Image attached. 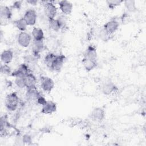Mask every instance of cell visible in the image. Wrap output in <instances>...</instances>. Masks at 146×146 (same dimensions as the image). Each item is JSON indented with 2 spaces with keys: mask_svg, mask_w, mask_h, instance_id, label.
<instances>
[{
  "mask_svg": "<svg viewBox=\"0 0 146 146\" xmlns=\"http://www.w3.org/2000/svg\"><path fill=\"white\" fill-rule=\"evenodd\" d=\"M48 26L49 27L55 31H59L60 30H62V26L61 23L58 18H54L52 19L48 20Z\"/></svg>",
  "mask_w": 146,
  "mask_h": 146,
  "instance_id": "obj_20",
  "label": "cell"
},
{
  "mask_svg": "<svg viewBox=\"0 0 146 146\" xmlns=\"http://www.w3.org/2000/svg\"><path fill=\"white\" fill-rule=\"evenodd\" d=\"M25 79L26 87L27 88L36 87V79L33 73L30 72L26 76H25Z\"/></svg>",
  "mask_w": 146,
  "mask_h": 146,
  "instance_id": "obj_18",
  "label": "cell"
},
{
  "mask_svg": "<svg viewBox=\"0 0 146 146\" xmlns=\"http://www.w3.org/2000/svg\"><path fill=\"white\" fill-rule=\"evenodd\" d=\"M21 6V1H16L13 3V7L19 9Z\"/></svg>",
  "mask_w": 146,
  "mask_h": 146,
  "instance_id": "obj_30",
  "label": "cell"
},
{
  "mask_svg": "<svg viewBox=\"0 0 146 146\" xmlns=\"http://www.w3.org/2000/svg\"><path fill=\"white\" fill-rule=\"evenodd\" d=\"M41 94L38 91L36 87L27 88L26 92V98L27 100L31 102H36L37 99Z\"/></svg>",
  "mask_w": 146,
  "mask_h": 146,
  "instance_id": "obj_15",
  "label": "cell"
},
{
  "mask_svg": "<svg viewBox=\"0 0 146 146\" xmlns=\"http://www.w3.org/2000/svg\"><path fill=\"white\" fill-rule=\"evenodd\" d=\"M1 72L2 74H3L4 75H9L11 74V73H12L11 69L10 67L7 64H1Z\"/></svg>",
  "mask_w": 146,
  "mask_h": 146,
  "instance_id": "obj_25",
  "label": "cell"
},
{
  "mask_svg": "<svg viewBox=\"0 0 146 146\" xmlns=\"http://www.w3.org/2000/svg\"><path fill=\"white\" fill-rule=\"evenodd\" d=\"M65 60L66 56L64 55H56L55 59L53 61V63L52 64L51 70L55 72H59L62 70Z\"/></svg>",
  "mask_w": 146,
  "mask_h": 146,
  "instance_id": "obj_5",
  "label": "cell"
},
{
  "mask_svg": "<svg viewBox=\"0 0 146 146\" xmlns=\"http://www.w3.org/2000/svg\"><path fill=\"white\" fill-rule=\"evenodd\" d=\"M31 40V35L25 31L21 32L17 38L18 44L22 47H27L30 44Z\"/></svg>",
  "mask_w": 146,
  "mask_h": 146,
  "instance_id": "obj_4",
  "label": "cell"
},
{
  "mask_svg": "<svg viewBox=\"0 0 146 146\" xmlns=\"http://www.w3.org/2000/svg\"><path fill=\"white\" fill-rule=\"evenodd\" d=\"M14 54L12 50L8 49L3 50L1 55V61L3 64H9L13 60Z\"/></svg>",
  "mask_w": 146,
  "mask_h": 146,
  "instance_id": "obj_17",
  "label": "cell"
},
{
  "mask_svg": "<svg viewBox=\"0 0 146 146\" xmlns=\"http://www.w3.org/2000/svg\"><path fill=\"white\" fill-rule=\"evenodd\" d=\"M43 40H36L33 39L32 42V50L34 55L38 56L39 53L43 50Z\"/></svg>",
  "mask_w": 146,
  "mask_h": 146,
  "instance_id": "obj_16",
  "label": "cell"
},
{
  "mask_svg": "<svg viewBox=\"0 0 146 146\" xmlns=\"http://www.w3.org/2000/svg\"><path fill=\"white\" fill-rule=\"evenodd\" d=\"M40 86L44 92L49 93L54 87V82L51 78L43 76L40 77Z\"/></svg>",
  "mask_w": 146,
  "mask_h": 146,
  "instance_id": "obj_6",
  "label": "cell"
},
{
  "mask_svg": "<svg viewBox=\"0 0 146 146\" xmlns=\"http://www.w3.org/2000/svg\"><path fill=\"white\" fill-rule=\"evenodd\" d=\"M23 18L28 26H34L36 22L37 14L34 10L29 9L26 11Z\"/></svg>",
  "mask_w": 146,
  "mask_h": 146,
  "instance_id": "obj_8",
  "label": "cell"
},
{
  "mask_svg": "<svg viewBox=\"0 0 146 146\" xmlns=\"http://www.w3.org/2000/svg\"><path fill=\"white\" fill-rule=\"evenodd\" d=\"M46 102H47V100H46V99H45L42 95H40L38 97V98L37 99V100H36L37 103L39 104H40V105H41L42 106L43 105H44V104L46 103Z\"/></svg>",
  "mask_w": 146,
  "mask_h": 146,
  "instance_id": "obj_29",
  "label": "cell"
},
{
  "mask_svg": "<svg viewBox=\"0 0 146 146\" xmlns=\"http://www.w3.org/2000/svg\"><path fill=\"white\" fill-rule=\"evenodd\" d=\"M22 139L23 143H25V144H30L32 141V139H31V136H30L29 135H27V134L24 135L23 136V137H22Z\"/></svg>",
  "mask_w": 146,
  "mask_h": 146,
  "instance_id": "obj_28",
  "label": "cell"
},
{
  "mask_svg": "<svg viewBox=\"0 0 146 146\" xmlns=\"http://www.w3.org/2000/svg\"><path fill=\"white\" fill-rule=\"evenodd\" d=\"M82 62L84 68L88 72L92 71L97 67V52L95 46L90 45L87 48Z\"/></svg>",
  "mask_w": 146,
  "mask_h": 146,
  "instance_id": "obj_1",
  "label": "cell"
},
{
  "mask_svg": "<svg viewBox=\"0 0 146 146\" xmlns=\"http://www.w3.org/2000/svg\"><path fill=\"white\" fill-rule=\"evenodd\" d=\"M124 3L125 9L128 12H130V13L135 12L137 9L136 6V2L135 1H133V0L125 1H124Z\"/></svg>",
  "mask_w": 146,
  "mask_h": 146,
  "instance_id": "obj_22",
  "label": "cell"
},
{
  "mask_svg": "<svg viewBox=\"0 0 146 146\" xmlns=\"http://www.w3.org/2000/svg\"><path fill=\"white\" fill-rule=\"evenodd\" d=\"M14 24L15 26L21 32L25 31L27 27V24L24 18L22 17L19 19H17L14 21Z\"/></svg>",
  "mask_w": 146,
  "mask_h": 146,
  "instance_id": "obj_21",
  "label": "cell"
},
{
  "mask_svg": "<svg viewBox=\"0 0 146 146\" xmlns=\"http://www.w3.org/2000/svg\"><path fill=\"white\" fill-rule=\"evenodd\" d=\"M117 88L115 84L111 82L107 81L104 82L102 86V91L103 94L106 95H110L115 92L117 90Z\"/></svg>",
  "mask_w": 146,
  "mask_h": 146,
  "instance_id": "obj_13",
  "label": "cell"
},
{
  "mask_svg": "<svg viewBox=\"0 0 146 146\" xmlns=\"http://www.w3.org/2000/svg\"><path fill=\"white\" fill-rule=\"evenodd\" d=\"M30 70L29 68V66L26 63H22L15 70L14 72L11 73V76L15 78L18 76H25L28 74L30 73Z\"/></svg>",
  "mask_w": 146,
  "mask_h": 146,
  "instance_id": "obj_11",
  "label": "cell"
},
{
  "mask_svg": "<svg viewBox=\"0 0 146 146\" xmlns=\"http://www.w3.org/2000/svg\"><path fill=\"white\" fill-rule=\"evenodd\" d=\"M122 2L123 1H117V0H111V1H107L106 3L110 9H113L116 6L120 5Z\"/></svg>",
  "mask_w": 146,
  "mask_h": 146,
  "instance_id": "obj_26",
  "label": "cell"
},
{
  "mask_svg": "<svg viewBox=\"0 0 146 146\" xmlns=\"http://www.w3.org/2000/svg\"><path fill=\"white\" fill-rule=\"evenodd\" d=\"M26 2L28 3H30V5H35L37 4L38 1L36 0H28V1H26Z\"/></svg>",
  "mask_w": 146,
  "mask_h": 146,
  "instance_id": "obj_31",
  "label": "cell"
},
{
  "mask_svg": "<svg viewBox=\"0 0 146 146\" xmlns=\"http://www.w3.org/2000/svg\"><path fill=\"white\" fill-rule=\"evenodd\" d=\"M43 5L44 14L48 20L54 19L57 14L56 6L51 1H46Z\"/></svg>",
  "mask_w": 146,
  "mask_h": 146,
  "instance_id": "obj_3",
  "label": "cell"
},
{
  "mask_svg": "<svg viewBox=\"0 0 146 146\" xmlns=\"http://www.w3.org/2000/svg\"><path fill=\"white\" fill-rule=\"evenodd\" d=\"M104 117L105 111L101 107L94 108L90 113V117L94 121H101L104 119Z\"/></svg>",
  "mask_w": 146,
  "mask_h": 146,
  "instance_id": "obj_9",
  "label": "cell"
},
{
  "mask_svg": "<svg viewBox=\"0 0 146 146\" xmlns=\"http://www.w3.org/2000/svg\"><path fill=\"white\" fill-rule=\"evenodd\" d=\"M56 55L52 52L48 53L44 58V63L46 64V66L50 69H51L52 64L53 63V61L55 59Z\"/></svg>",
  "mask_w": 146,
  "mask_h": 146,
  "instance_id": "obj_23",
  "label": "cell"
},
{
  "mask_svg": "<svg viewBox=\"0 0 146 146\" xmlns=\"http://www.w3.org/2000/svg\"><path fill=\"white\" fill-rule=\"evenodd\" d=\"M12 17L11 9L6 6H1L0 7V18L1 25L3 23L6 22L7 21L11 19Z\"/></svg>",
  "mask_w": 146,
  "mask_h": 146,
  "instance_id": "obj_7",
  "label": "cell"
},
{
  "mask_svg": "<svg viewBox=\"0 0 146 146\" xmlns=\"http://www.w3.org/2000/svg\"><path fill=\"white\" fill-rule=\"evenodd\" d=\"M111 35L108 34L104 29L103 28L99 32V37L100 38L103 40V41H107L109 39H110V36Z\"/></svg>",
  "mask_w": 146,
  "mask_h": 146,
  "instance_id": "obj_27",
  "label": "cell"
},
{
  "mask_svg": "<svg viewBox=\"0 0 146 146\" xmlns=\"http://www.w3.org/2000/svg\"><path fill=\"white\" fill-rule=\"evenodd\" d=\"M58 4L60 11L64 15H70L72 13L73 5L70 1L65 0L60 1L59 2Z\"/></svg>",
  "mask_w": 146,
  "mask_h": 146,
  "instance_id": "obj_14",
  "label": "cell"
},
{
  "mask_svg": "<svg viewBox=\"0 0 146 146\" xmlns=\"http://www.w3.org/2000/svg\"><path fill=\"white\" fill-rule=\"evenodd\" d=\"M56 104L51 100H47L46 103L42 106L41 112L43 114H51L56 111Z\"/></svg>",
  "mask_w": 146,
  "mask_h": 146,
  "instance_id": "obj_12",
  "label": "cell"
},
{
  "mask_svg": "<svg viewBox=\"0 0 146 146\" xmlns=\"http://www.w3.org/2000/svg\"><path fill=\"white\" fill-rule=\"evenodd\" d=\"M19 98L16 92H11L6 95L5 104L9 111H14L17 108Z\"/></svg>",
  "mask_w": 146,
  "mask_h": 146,
  "instance_id": "obj_2",
  "label": "cell"
},
{
  "mask_svg": "<svg viewBox=\"0 0 146 146\" xmlns=\"http://www.w3.org/2000/svg\"><path fill=\"white\" fill-rule=\"evenodd\" d=\"M119 23L116 19H112L108 21L103 26V29L109 34L112 35L118 29Z\"/></svg>",
  "mask_w": 146,
  "mask_h": 146,
  "instance_id": "obj_10",
  "label": "cell"
},
{
  "mask_svg": "<svg viewBox=\"0 0 146 146\" xmlns=\"http://www.w3.org/2000/svg\"><path fill=\"white\" fill-rule=\"evenodd\" d=\"M31 33L34 40H43L44 33L42 29L39 27H34Z\"/></svg>",
  "mask_w": 146,
  "mask_h": 146,
  "instance_id": "obj_19",
  "label": "cell"
},
{
  "mask_svg": "<svg viewBox=\"0 0 146 146\" xmlns=\"http://www.w3.org/2000/svg\"><path fill=\"white\" fill-rule=\"evenodd\" d=\"M15 84L18 88H23L26 87L25 77L24 76L16 77L15 79Z\"/></svg>",
  "mask_w": 146,
  "mask_h": 146,
  "instance_id": "obj_24",
  "label": "cell"
}]
</instances>
